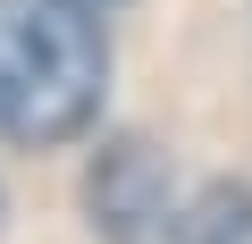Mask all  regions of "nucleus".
<instances>
[{
    "mask_svg": "<svg viewBox=\"0 0 252 244\" xmlns=\"http://www.w3.org/2000/svg\"><path fill=\"white\" fill-rule=\"evenodd\" d=\"M109 34L93 0H0V135L51 152L101 118Z\"/></svg>",
    "mask_w": 252,
    "mask_h": 244,
    "instance_id": "f257e3e1",
    "label": "nucleus"
},
{
    "mask_svg": "<svg viewBox=\"0 0 252 244\" xmlns=\"http://www.w3.org/2000/svg\"><path fill=\"white\" fill-rule=\"evenodd\" d=\"M84 210L101 244H160L177 236V177L143 135H109L84 169Z\"/></svg>",
    "mask_w": 252,
    "mask_h": 244,
    "instance_id": "f03ea898",
    "label": "nucleus"
},
{
    "mask_svg": "<svg viewBox=\"0 0 252 244\" xmlns=\"http://www.w3.org/2000/svg\"><path fill=\"white\" fill-rule=\"evenodd\" d=\"M177 244H252V185H210L193 210H177Z\"/></svg>",
    "mask_w": 252,
    "mask_h": 244,
    "instance_id": "7ed1b4c3",
    "label": "nucleus"
},
{
    "mask_svg": "<svg viewBox=\"0 0 252 244\" xmlns=\"http://www.w3.org/2000/svg\"><path fill=\"white\" fill-rule=\"evenodd\" d=\"M93 9H101V17H109V9H118V0H93Z\"/></svg>",
    "mask_w": 252,
    "mask_h": 244,
    "instance_id": "20e7f679",
    "label": "nucleus"
}]
</instances>
